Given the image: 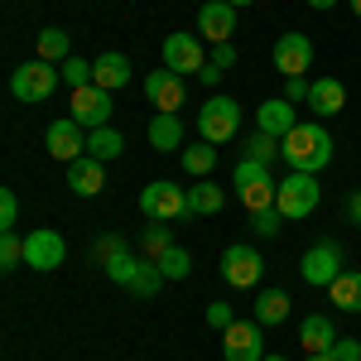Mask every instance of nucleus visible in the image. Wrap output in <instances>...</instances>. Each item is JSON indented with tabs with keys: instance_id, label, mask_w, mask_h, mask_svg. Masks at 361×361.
<instances>
[{
	"instance_id": "nucleus-1",
	"label": "nucleus",
	"mask_w": 361,
	"mask_h": 361,
	"mask_svg": "<svg viewBox=\"0 0 361 361\" xmlns=\"http://www.w3.org/2000/svg\"><path fill=\"white\" fill-rule=\"evenodd\" d=\"M333 135H328V126L323 121H299L289 135L279 140V159L289 169H299V173H323V169L333 164Z\"/></svg>"
},
{
	"instance_id": "nucleus-2",
	"label": "nucleus",
	"mask_w": 361,
	"mask_h": 361,
	"mask_svg": "<svg viewBox=\"0 0 361 361\" xmlns=\"http://www.w3.org/2000/svg\"><path fill=\"white\" fill-rule=\"evenodd\" d=\"M58 78H63L58 63L29 58V63H20V68L10 73V97H15V102H29V106H34V102H49L58 92Z\"/></svg>"
},
{
	"instance_id": "nucleus-3",
	"label": "nucleus",
	"mask_w": 361,
	"mask_h": 361,
	"mask_svg": "<svg viewBox=\"0 0 361 361\" xmlns=\"http://www.w3.org/2000/svg\"><path fill=\"white\" fill-rule=\"evenodd\" d=\"M318 173H299V169H289L284 178H279V193H275V207L284 212V222H304L308 212L318 207Z\"/></svg>"
},
{
	"instance_id": "nucleus-4",
	"label": "nucleus",
	"mask_w": 361,
	"mask_h": 361,
	"mask_svg": "<svg viewBox=\"0 0 361 361\" xmlns=\"http://www.w3.org/2000/svg\"><path fill=\"white\" fill-rule=\"evenodd\" d=\"M231 183H236V197L246 202V212L275 207L279 178H270V164H260V159H241V164L231 169Z\"/></svg>"
},
{
	"instance_id": "nucleus-5",
	"label": "nucleus",
	"mask_w": 361,
	"mask_h": 361,
	"mask_svg": "<svg viewBox=\"0 0 361 361\" xmlns=\"http://www.w3.org/2000/svg\"><path fill=\"white\" fill-rule=\"evenodd\" d=\"M140 212H145L149 222H178V217H193V212H188V193H183V183H173V178H154V183H145V193H140Z\"/></svg>"
},
{
	"instance_id": "nucleus-6",
	"label": "nucleus",
	"mask_w": 361,
	"mask_h": 361,
	"mask_svg": "<svg viewBox=\"0 0 361 361\" xmlns=\"http://www.w3.org/2000/svg\"><path fill=\"white\" fill-rule=\"evenodd\" d=\"M236 130H241V106L231 97H212L197 111V135L207 145H226V140H236Z\"/></svg>"
},
{
	"instance_id": "nucleus-7",
	"label": "nucleus",
	"mask_w": 361,
	"mask_h": 361,
	"mask_svg": "<svg viewBox=\"0 0 361 361\" xmlns=\"http://www.w3.org/2000/svg\"><path fill=\"white\" fill-rule=\"evenodd\" d=\"M111 92H102V87H78V92H68V116L82 126V130H102V126H111Z\"/></svg>"
},
{
	"instance_id": "nucleus-8",
	"label": "nucleus",
	"mask_w": 361,
	"mask_h": 361,
	"mask_svg": "<svg viewBox=\"0 0 361 361\" xmlns=\"http://www.w3.org/2000/svg\"><path fill=\"white\" fill-rule=\"evenodd\" d=\"M217 270H222V279L231 284V289H255L260 275H265V255L241 241V246H226L222 250V265H217Z\"/></svg>"
},
{
	"instance_id": "nucleus-9",
	"label": "nucleus",
	"mask_w": 361,
	"mask_h": 361,
	"mask_svg": "<svg viewBox=\"0 0 361 361\" xmlns=\"http://www.w3.org/2000/svg\"><path fill=\"white\" fill-rule=\"evenodd\" d=\"M68 260V246H63V236H58L54 226H34L25 236V265L29 270H39V275H49Z\"/></svg>"
},
{
	"instance_id": "nucleus-10",
	"label": "nucleus",
	"mask_w": 361,
	"mask_h": 361,
	"mask_svg": "<svg viewBox=\"0 0 361 361\" xmlns=\"http://www.w3.org/2000/svg\"><path fill=\"white\" fill-rule=\"evenodd\" d=\"M299 275H304L313 289H328V284L342 275V246H337V241H318V246H308L304 260H299Z\"/></svg>"
},
{
	"instance_id": "nucleus-11",
	"label": "nucleus",
	"mask_w": 361,
	"mask_h": 361,
	"mask_svg": "<svg viewBox=\"0 0 361 361\" xmlns=\"http://www.w3.org/2000/svg\"><path fill=\"white\" fill-rule=\"evenodd\" d=\"M222 357L226 361H265V337H260V323L250 318V323H231L222 333Z\"/></svg>"
},
{
	"instance_id": "nucleus-12",
	"label": "nucleus",
	"mask_w": 361,
	"mask_h": 361,
	"mask_svg": "<svg viewBox=\"0 0 361 361\" xmlns=\"http://www.w3.org/2000/svg\"><path fill=\"white\" fill-rule=\"evenodd\" d=\"M44 149H49L54 159H63V164H73V159L87 154V130L73 116H63V121H54V126L44 130Z\"/></svg>"
},
{
	"instance_id": "nucleus-13",
	"label": "nucleus",
	"mask_w": 361,
	"mask_h": 361,
	"mask_svg": "<svg viewBox=\"0 0 361 361\" xmlns=\"http://www.w3.org/2000/svg\"><path fill=\"white\" fill-rule=\"evenodd\" d=\"M164 68L188 78V73H202L207 68V54H202V39L197 34H169L164 39Z\"/></svg>"
},
{
	"instance_id": "nucleus-14",
	"label": "nucleus",
	"mask_w": 361,
	"mask_h": 361,
	"mask_svg": "<svg viewBox=\"0 0 361 361\" xmlns=\"http://www.w3.org/2000/svg\"><path fill=\"white\" fill-rule=\"evenodd\" d=\"M270 58H275V68L284 73V78H304L308 68H313V39L299 34V29H294V34H279Z\"/></svg>"
},
{
	"instance_id": "nucleus-15",
	"label": "nucleus",
	"mask_w": 361,
	"mask_h": 361,
	"mask_svg": "<svg viewBox=\"0 0 361 361\" xmlns=\"http://www.w3.org/2000/svg\"><path fill=\"white\" fill-rule=\"evenodd\" d=\"M145 97H149L159 111H173V116H178L183 97H188V87H183V78H178V73H169V68H154V73L145 78Z\"/></svg>"
},
{
	"instance_id": "nucleus-16",
	"label": "nucleus",
	"mask_w": 361,
	"mask_h": 361,
	"mask_svg": "<svg viewBox=\"0 0 361 361\" xmlns=\"http://www.w3.org/2000/svg\"><path fill=\"white\" fill-rule=\"evenodd\" d=\"M197 29H202V39H212V44H231L236 5H226V0H207V5H197Z\"/></svg>"
},
{
	"instance_id": "nucleus-17",
	"label": "nucleus",
	"mask_w": 361,
	"mask_h": 361,
	"mask_svg": "<svg viewBox=\"0 0 361 361\" xmlns=\"http://www.w3.org/2000/svg\"><path fill=\"white\" fill-rule=\"evenodd\" d=\"M299 126V111H294V102H284V97H275V102H260V111H255V130H265V135L284 140L289 130Z\"/></svg>"
},
{
	"instance_id": "nucleus-18",
	"label": "nucleus",
	"mask_w": 361,
	"mask_h": 361,
	"mask_svg": "<svg viewBox=\"0 0 361 361\" xmlns=\"http://www.w3.org/2000/svg\"><path fill=\"white\" fill-rule=\"evenodd\" d=\"M68 188H73L78 197H97L102 188H106V164L92 159V154L73 159V164H68Z\"/></svg>"
},
{
	"instance_id": "nucleus-19",
	"label": "nucleus",
	"mask_w": 361,
	"mask_h": 361,
	"mask_svg": "<svg viewBox=\"0 0 361 361\" xmlns=\"http://www.w3.org/2000/svg\"><path fill=\"white\" fill-rule=\"evenodd\" d=\"M333 342H337L333 318H323V313H308L304 323H299V347H304L308 357H323V352H333Z\"/></svg>"
},
{
	"instance_id": "nucleus-20",
	"label": "nucleus",
	"mask_w": 361,
	"mask_h": 361,
	"mask_svg": "<svg viewBox=\"0 0 361 361\" xmlns=\"http://www.w3.org/2000/svg\"><path fill=\"white\" fill-rule=\"evenodd\" d=\"M308 106L323 116V121H333L342 106H347V87L337 82V78H313V92H308Z\"/></svg>"
},
{
	"instance_id": "nucleus-21",
	"label": "nucleus",
	"mask_w": 361,
	"mask_h": 361,
	"mask_svg": "<svg viewBox=\"0 0 361 361\" xmlns=\"http://www.w3.org/2000/svg\"><path fill=\"white\" fill-rule=\"evenodd\" d=\"M92 82L102 87V92H116V87L130 82V58L126 54H102L92 63Z\"/></svg>"
},
{
	"instance_id": "nucleus-22",
	"label": "nucleus",
	"mask_w": 361,
	"mask_h": 361,
	"mask_svg": "<svg viewBox=\"0 0 361 361\" xmlns=\"http://www.w3.org/2000/svg\"><path fill=\"white\" fill-rule=\"evenodd\" d=\"M145 140H149L154 149H164V154H169V149H183V121H178L173 111H159L154 121H149Z\"/></svg>"
},
{
	"instance_id": "nucleus-23",
	"label": "nucleus",
	"mask_w": 361,
	"mask_h": 361,
	"mask_svg": "<svg viewBox=\"0 0 361 361\" xmlns=\"http://www.w3.org/2000/svg\"><path fill=\"white\" fill-rule=\"evenodd\" d=\"M328 299L337 304V313H361V270H342L328 284Z\"/></svg>"
},
{
	"instance_id": "nucleus-24",
	"label": "nucleus",
	"mask_w": 361,
	"mask_h": 361,
	"mask_svg": "<svg viewBox=\"0 0 361 361\" xmlns=\"http://www.w3.org/2000/svg\"><path fill=\"white\" fill-rule=\"evenodd\" d=\"M121 149H126V135H121L116 126H102V130H87V154H92V159L111 164V159H121Z\"/></svg>"
},
{
	"instance_id": "nucleus-25",
	"label": "nucleus",
	"mask_w": 361,
	"mask_h": 361,
	"mask_svg": "<svg viewBox=\"0 0 361 361\" xmlns=\"http://www.w3.org/2000/svg\"><path fill=\"white\" fill-rule=\"evenodd\" d=\"M289 318V294L284 289H260V299H255V323L260 328H279Z\"/></svg>"
},
{
	"instance_id": "nucleus-26",
	"label": "nucleus",
	"mask_w": 361,
	"mask_h": 361,
	"mask_svg": "<svg viewBox=\"0 0 361 361\" xmlns=\"http://www.w3.org/2000/svg\"><path fill=\"white\" fill-rule=\"evenodd\" d=\"M222 207H226L222 183H193V188H188V212H193V217H217Z\"/></svg>"
},
{
	"instance_id": "nucleus-27",
	"label": "nucleus",
	"mask_w": 361,
	"mask_h": 361,
	"mask_svg": "<svg viewBox=\"0 0 361 361\" xmlns=\"http://www.w3.org/2000/svg\"><path fill=\"white\" fill-rule=\"evenodd\" d=\"M164 250H173V231H169V222H145V236H140V255H145V260H159Z\"/></svg>"
},
{
	"instance_id": "nucleus-28",
	"label": "nucleus",
	"mask_w": 361,
	"mask_h": 361,
	"mask_svg": "<svg viewBox=\"0 0 361 361\" xmlns=\"http://www.w3.org/2000/svg\"><path fill=\"white\" fill-rule=\"evenodd\" d=\"M217 164V145H183V173H193V178H207Z\"/></svg>"
},
{
	"instance_id": "nucleus-29",
	"label": "nucleus",
	"mask_w": 361,
	"mask_h": 361,
	"mask_svg": "<svg viewBox=\"0 0 361 361\" xmlns=\"http://www.w3.org/2000/svg\"><path fill=\"white\" fill-rule=\"evenodd\" d=\"M39 58H49V63H68V58H73L68 29H39Z\"/></svg>"
},
{
	"instance_id": "nucleus-30",
	"label": "nucleus",
	"mask_w": 361,
	"mask_h": 361,
	"mask_svg": "<svg viewBox=\"0 0 361 361\" xmlns=\"http://www.w3.org/2000/svg\"><path fill=\"white\" fill-rule=\"evenodd\" d=\"M159 284H164V270H159L154 260H140L135 279H130V294H135V299H154V294H159Z\"/></svg>"
},
{
	"instance_id": "nucleus-31",
	"label": "nucleus",
	"mask_w": 361,
	"mask_h": 361,
	"mask_svg": "<svg viewBox=\"0 0 361 361\" xmlns=\"http://www.w3.org/2000/svg\"><path fill=\"white\" fill-rule=\"evenodd\" d=\"M140 260H145V255H130V250H121V255H111V260H102V265H106V279H111V284H121V289H130V279H135Z\"/></svg>"
},
{
	"instance_id": "nucleus-32",
	"label": "nucleus",
	"mask_w": 361,
	"mask_h": 361,
	"mask_svg": "<svg viewBox=\"0 0 361 361\" xmlns=\"http://www.w3.org/2000/svg\"><path fill=\"white\" fill-rule=\"evenodd\" d=\"M154 265L164 270V279H188V275H193V255H188V250H183V246L164 250V255H159Z\"/></svg>"
},
{
	"instance_id": "nucleus-33",
	"label": "nucleus",
	"mask_w": 361,
	"mask_h": 361,
	"mask_svg": "<svg viewBox=\"0 0 361 361\" xmlns=\"http://www.w3.org/2000/svg\"><path fill=\"white\" fill-rule=\"evenodd\" d=\"M241 159H260V164H270V159H279V140L265 135V130H250L246 135V154Z\"/></svg>"
},
{
	"instance_id": "nucleus-34",
	"label": "nucleus",
	"mask_w": 361,
	"mask_h": 361,
	"mask_svg": "<svg viewBox=\"0 0 361 361\" xmlns=\"http://www.w3.org/2000/svg\"><path fill=\"white\" fill-rule=\"evenodd\" d=\"M58 73H63V82H68V92H78V87H92V63L87 58H68V63H58Z\"/></svg>"
},
{
	"instance_id": "nucleus-35",
	"label": "nucleus",
	"mask_w": 361,
	"mask_h": 361,
	"mask_svg": "<svg viewBox=\"0 0 361 361\" xmlns=\"http://www.w3.org/2000/svg\"><path fill=\"white\" fill-rule=\"evenodd\" d=\"M250 231H255V236H265V241H270V236H279V226H284V212H279V207H260V212H250Z\"/></svg>"
},
{
	"instance_id": "nucleus-36",
	"label": "nucleus",
	"mask_w": 361,
	"mask_h": 361,
	"mask_svg": "<svg viewBox=\"0 0 361 361\" xmlns=\"http://www.w3.org/2000/svg\"><path fill=\"white\" fill-rule=\"evenodd\" d=\"M15 265H25V236H15V231H5V236H0V270L10 275Z\"/></svg>"
},
{
	"instance_id": "nucleus-37",
	"label": "nucleus",
	"mask_w": 361,
	"mask_h": 361,
	"mask_svg": "<svg viewBox=\"0 0 361 361\" xmlns=\"http://www.w3.org/2000/svg\"><path fill=\"white\" fill-rule=\"evenodd\" d=\"M15 222H20V197L15 188H0V231H15Z\"/></svg>"
},
{
	"instance_id": "nucleus-38",
	"label": "nucleus",
	"mask_w": 361,
	"mask_h": 361,
	"mask_svg": "<svg viewBox=\"0 0 361 361\" xmlns=\"http://www.w3.org/2000/svg\"><path fill=\"white\" fill-rule=\"evenodd\" d=\"M308 92H313V82H308V78H284V102L308 106Z\"/></svg>"
},
{
	"instance_id": "nucleus-39",
	"label": "nucleus",
	"mask_w": 361,
	"mask_h": 361,
	"mask_svg": "<svg viewBox=\"0 0 361 361\" xmlns=\"http://www.w3.org/2000/svg\"><path fill=\"white\" fill-rule=\"evenodd\" d=\"M207 323H212L217 333H226V328L236 323V313H231V304H226V299H217V304H207Z\"/></svg>"
},
{
	"instance_id": "nucleus-40",
	"label": "nucleus",
	"mask_w": 361,
	"mask_h": 361,
	"mask_svg": "<svg viewBox=\"0 0 361 361\" xmlns=\"http://www.w3.org/2000/svg\"><path fill=\"white\" fill-rule=\"evenodd\" d=\"M333 361H361V342L357 337H337L333 342Z\"/></svg>"
},
{
	"instance_id": "nucleus-41",
	"label": "nucleus",
	"mask_w": 361,
	"mask_h": 361,
	"mask_svg": "<svg viewBox=\"0 0 361 361\" xmlns=\"http://www.w3.org/2000/svg\"><path fill=\"white\" fill-rule=\"evenodd\" d=\"M207 63H212V68H231V63H236V49H231V44H212V54H207Z\"/></svg>"
},
{
	"instance_id": "nucleus-42",
	"label": "nucleus",
	"mask_w": 361,
	"mask_h": 361,
	"mask_svg": "<svg viewBox=\"0 0 361 361\" xmlns=\"http://www.w3.org/2000/svg\"><path fill=\"white\" fill-rule=\"evenodd\" d=\"M121 250H126L121 236H102V241H97V260H111V255H121Z\"/></svg>"
},
{
	"instance_id": "nucleus-43",
	"label": "nucleus",
	"mask_w": 361,
	"mask_h": 361,
	"mask_svg": "<svg viewBox=\"0 0 361 361\" xmlns=\"http://www.w3.org/2000/svg\"><path fill=\"white\" fill-rule=\"evenodd\" d=\"M197 82L217 87V82H222V68H212V63H207V68H202V73H197Z\"/></svg>"
},
{
	"instance_id": "nucleus-44",
	"label": "nucleus",
	"mask_w": 361,
	"mask_h": 361,
	"mask_svg": "<svg viewBox=\"0 0 361 361\" xmlns=\"http://www.w3.org/2000/svg\"><path fill=\"white\" fill-rule=\"evenodd\" d=\"M347 222H357V226H361V193L347 197Z\"/></svg>"
},
{
	"instance_id": "nucleus-45",
	"label": "nucleus",
	"mask_w": 361,
	"mask_h": 361,
	"mask_svg": "<svg viewBox=\"0 0 361 361\" xmlns=\"http://www.w3.org/2000/svg\"><path fill=\"white\" fill-rule=\"evenodd\" d=\"M304 5H308V10H333L337 0H304Z\"/></svg>"
},
{
	"instance_id": "nucleus-46",
	"label": "nucleus",
	"mask_w": 361,
	"mask_h": 361,
	"mask_svg": "<svg viewBox=\"0 0 361 361\" xmlns=\"http://www.w3.org/2000/svg\"><path fill=\"white\" fill-rule=\"evenodd\" d=\"M304 361H333V352H323V357H304Z\"/></svg>"
},
{
	"instance_id": "nucleus-47",
	"label": "nucleus",
	"mask_w": 361,
	"mask_h": 361,
	"mask_svg": "<svg viewBox=\"0 0 361 361\" xmlns=\"http://www.w3.org/2000/svg\"><path fill=\"white\" fill-rule=\"evenodd\" d=\"M226 5H236V10H241V5H255V0H226Z\"/></svg>"
},
{
	"instance_id": "nucleus-48",
	"label": "nucleus",
	"mask_w": 361,
	"mask_h": 361,
	"mask_svg": "<svg viewBox=\"0 0 361 361\" xmlns=\"http://www.w3.org/2000/svg\"><path fill=\"white\" fill-rule=\"evenodd\" d=\"M352 10H357V20H361V0H352Z\"/></svg>"
},
{
	"instance_id": "nucleus-49",
	"label": "nucleus",
	"mask_w": 361,
	"mask_h": 361,
	"mask_svg": "<svg viewBox=\"0 0 361 361\" xmlns=\"http://www.w3.org/2000/svg\"><path fill=\"white\" fill-rule=\"evenodd\" d=\"M265 361H284V357H270V352H265Z\"/></svg>"
},
{
	"instance_id": "nucleus-50",
	"label": "nucleus",
	"mask_w": 361,
	"mask_h": 361,
	"mask_svg": "<svg viewBox=\"0 0 361 361\" xmlns=\"http://www.w3.org/2000/svg\"><path fill=\"white\" fill-rule=\"evenodd\" d=\"M197 5H207V0H197Z\"/></svg>"
}]
</instances>
